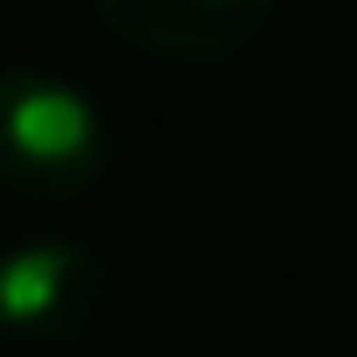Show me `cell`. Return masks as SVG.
I'll return each mask as SVG.
<instances>
[{"label":"cell","mask_w":357,"mask_h":357,"mask_svg":"<svg viewBox=\"0 0 357 357\" xmlns=\"http://www.w3.org/2000/svg\"><path fill=\"white\" fill-rule=\"evenodd\" d=\"M105 266L70 238H29L0 252V329L29 343H63L98 315Z\"/></svg>","instance_id":"7a4b0ae2"},{"label":"cell","mask_w":357,"mask_h":357,"mask_svg":"<svg viewBox=\"0 0 357 357\" xmlns=\"http://www.w3.org/2000/svg\"><path fill=\"white\" fill-rule=\"evenodd\" d=\"M112 161V126L84 84L36 63H0V183L22 197H77Z\"/></svg>","instance_id":"6da1fadb"},{"label":"cell","mask_w":357,"mask_h":357,"mask_svg":"<svg viewBox=\"0 0 357 357\" xmlns=\"http://www.w3.org/2000/svg\"><path fill=\"white\" fill-rule=\"evenodd\" d=\"M91 15L126 50L175 56V63H218L266 36L273 0H91Z\"/></svg>","instance_id":"3957f363"}]
</instances>
